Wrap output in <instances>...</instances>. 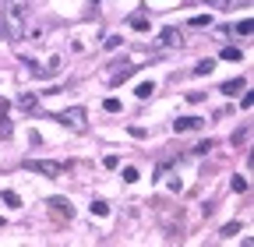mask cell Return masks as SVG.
<instances>
[{
    "mask_svg": "<svg viewBox=\"0 0 254 247\" xmlns=\"http://www.w3.org/2000/svg\"><path fill=\"white\" fill-rule=\"evenodd\" d=\"M134 71H138V64H124V67L110 71V81H113V85H120L124 78H131V75H134Z\"/></svg>",
    "mask_w": 254,
    "mask_h": 247,
    "instance_id": "6",
    "label": "cell"
},
{
    "mask_svg": "<svg viewBox=\"0 0 254 247\" xmlns=\"http://www.w3.org/2000/svg\"><path fill=\"white\" fill-rule=\"evenodd\" d=\"M25 21H28L25 0L4 4V11H0V39H21L25 36Z\"/></svg>",
    "mask_w": 254,
    "mask_h": 247,
    "instance_id": "1",
    "label": "cell"
},
{
    "mask_svg": "<svg viewBox=\"0 0 254 247\" xmlns=\"http://www.w3.org/2000/svg\"><path fill=\"white\" fill-rule=\"evenodd\" d=\"M244 78H233V81H226V85H222V92H226V95H236V92H244Z\"/></svg>",
    "mask_w": 254,
    "mask_h": 247,
    "instance_id": "11",
    "label": "cell"
},
{
    "mask_svg": "<svg viewBox=\"0 0 254 247\" xmlns=\"http://www.w3.org/2000/svg\"><path fill=\"white\" fill-rule=\"evenodd\" d=\"M247 134H251V131H247V127H240V131L233 134V145H247Z\"/></svg>",
    "mask_w": 254,
    "mask_h": 247,
    "instance_id": "21",
    "label": "cell"
},
{
    "mask_svg": "<svg viewBox=\"0 0 254 247\" xmlns=\"http://www.w3.org/2000/svg\"><path fill=\"white\" fill-rule=\"evenodd\" d=\"M134 92H138V99H152V95H156V85H152V81H141Z\"/></svg>",
    "mask_w": 254,
    "mask_h": 247,
    "instance_id": "12",
    "label": "cell"
},
{
    "mask_svg": "<svg viewBox=\"0 0 254 247\" xmlns=\"http://www.w3.org/2000/svg\"><path fill=\"white\" fill-rule=\"evenodd\" d=\"M57 124H64V127H71V131H88V113H85L81 106H71V110H64V113H57Z\"/></svg>",
    "mask_w": 254,
    "mask_h": 247,
    "instance_id": "3",
    "label": "cell"
},
{
    "mask_svg": "<svg viewBox=\"0 0 254 247\" xmlns=\"http://www.w3.org/2000/svg\"><path fill=\"white\" fill-rule=\"evenodd\" d=\"M212 71H215V60L208 57V60H198V64H194L191 75H194V78H205V75H212Z\"/></svg>",
    "mask_w": 254,
    "mask_h": 247,
    "instance_id": "7",
    "label": "cell"
},
{
    "mask_svg": "<svg viewBox=\"0 0 254 247\" xmlns=\"http://www.w3.org/2000/svg\"><path fill=\"white\" fill-rule=\"evenodd\" d=\"M205 120L201 117H180V120H173V131H176V134H184V131H198Z\"/></svg>",
    "mask_w": 254,
    "mask_h": 247,
    "instance_id": "5",
    "label": "cell"
},
{
    "mask_svg": "<svg viewBox=\"0 0 254 247\" xmlns=\"http://www.w3.org/2000/svg\"><path fill=\"white\" fill-rule=\"evenodd\" d=\"M222 60H233V64H240V60H244V53L236 50V46H226V50H222Z\"/></svg>",
    "mask_w": 254,
    "mask_h": 247,
    "instance_id": "13",
    "label": "cell"
},
{
    "mask_svg": "<svg viewBox=\"0 0 254 247\" xmlns=\"http://www.w3.org/2000/svg\"><path fill=\"white\" fill-rule=\"evenodd\" d=\"M162 42H166V46H184V36L176 32V28H166V32H162Z\"/></svg>",
    "mask_w": 254,
    "mask_h": 247,
    "instance_id": "9",
    "label": "cell"
},
{
    "mask_svg": "<svg viewBox=\"0 0 254 247\" xmlns=\"http://www.w3.org/2000/svg\"><path fill=\"white\" fill-rule=\"evenodd\" d=\"M92 215H110V205L106 201H92Z\"/></svg>",
    "mask_w": 254,
    "mask_h": 247,
    "instance_id": "19",
    "label": "cell"
},
{
    "mask_svg": "<svg viewBox=\"0 0 254 247\" xmlns=\"http://www.w3.org/2000/svg\"><path fill=\"white\" fill-rule=\"evenodd\" d=\"M205 25H212L208 14H194V18H191V28H205Z\"/></svg>",
    "mask_w": 254,
    "mask_h": 247,
    "instance_id": "14",
    "label": "cell"
},
{
    "mask_svg": "<svg viewBox=\"0 0 254 247\" xmlns=\"http://www.w3.org/2000/svg\"><path fill=\"white\" fill-rule=\"evenodd\" d=\"M215 149V141L212 138H208V141H201V145H194V152H198V155H205V152H212Z\"/></svg>",
    "mask_w": 254,
    "mask_h": 247,
    "instance_id": "20",
    "label": "cell"
},
{
    "mask_svg": "<svg viewBox=\"0 0 254 247\" xmlns=\"http://www.w3.org/2000/svg\"><path fill=\"white\" fill-rule=\"evenodd\" d=\"M50 212L57 215V219H71V215H74V209H71L67 198H50Z\"/></svg>",
    "mask_w": 254,
    "mask_h": 247,
    "instance_id": "4",
    "label": "cell"
},
{
    "mask_svg": "<svg viewBox=\"0 0 254 247\" xmlns=\"http://www.w3.org/2000/svg\"><path fill=\"white\" fill-rule=\"evenodd\" d=\"M102 110H106V113H120V99H117V95H110L106 103H102Z\"/></svg>",
    "mask_w": 254,
    "mask_h": 247,
    "instance_id": "15",
    "label": "cell"
},
{
    "mask_svg": "<svg viewBox=\"0 0 254 247\" xmlns=\"http://www.w3.org/2000/svg\"><path fill=\"white\" fill-rule=\"evenodd\" d=\"M251 32V18H244V21H236V36H247Z\"/></svg>",
    "mask_w": 254,
    "mask_h": 247,
    "instance_id": "24",
    "label": "cell"
},
{
    "mask_svg": "<svg viewBox=\"0 0 254 247\" xmlns=\"http://www.w3.org/2000/svg\"><path fill=\"white\" fill-rule=\"evenodd\" d=\"M236 233H240V223H230L226 229H222V237H226V240H230V237H236Z\"/></svg>",
    "mask_w": 254,
    "mask_h": 247,
    "instance_id": "22",
    "label": "cell"
},
{
    "mask_svg": "<svg viewBox=\"0 0 254 247\" xmlns=\"http://www.w3.org/2000/svg\"><path fill=\"white\" fill-rule=\"evenodd\" d=\"M120 42H124L120 36H106V42H102V46H106V50H117V46H120Z\"/></svg>",
    "mask_w": 254,
    "mask_h": 247,
    "instance_id": "23",
    "label": "cell"
},
{
    "mask_svg": "<svg viewBox=\"0 0 254 247\" xmlns=\"http://www.w3.org/2000/svg\"><path fill=\"white\" fill-rule=\"evenodd\" d=\"M25 170L39 173V177H46V180H60L64 177V166L53 163V159H25Z\"/></svg>",
    "mask_w": 254,
    "mask_h": 247,
    "instance_id": "2",
    "label": "cell"
},
{
    "mask_svg": "<svg viewBox=\"0 0 254 247\" xmlns=\"http://www.w3.org/2000/svg\"><path fill=\"white\" fill-rule=\"evenodd\" d=\"M18 106H21V110H28V113H32V110H39V99H36L32 92H21V95H18Z\"/></svg>",
    "mask_w": 254,
    "mask_h": 247,
    "instance_id": "8",
    "label": "cell"
},
{
    "mask_svg": "<svg viewBox=\"0 0 254 247\" xmlns=\"http://www.w3.org/2000/svg\"><path fill=\"white\" fill-rule=\"evenodd\" d=\"M120 177H124L127 184H134V180H138V177H141V173H138V170H134V166H124V173H120Z\"/></svg>",
    "mask_w": 254,
    "mask_h": 247,
    "instance_id": "17",
    "label": "cell"
},
{
    "mask_svg": "<svg viewBox=\"0 0 254 247\" xmlns=\"http://www.w3.org/2000/svg\"><path fill=\"white\" fill-rule=\"evenodd\" d=\"M4 205H11V209H21V198L14 194V191H4Z\"/></svg>",
    "mask_w": 254,
    "mask_h": 247,
    "instance_id": "16",
    "label": "cell"
},
{
    "mask_svg": "<svg viewBox=\"0 0 254 247\" xmlns=\"http://www.w3.org/2000/svg\"><path fill=\"white\" fill-rule=\"evenodd\" d=\"M230 187H233L236 194H244V191H247V180H244V177H233V180H230Z\"/></svg>",
    "mask_w": 254,
    "mask_h": 247,
    "instance_id": "18",
    "label": "cell"
},
{
    "mask_svg": "<svg viewBox=\"0 0 254 247\" xmlns=\"http://www.w3.org/2000/svg\"><path fill=\"white\" fill-rule=\"evenodd\" d=\"M127 21H131V28H138V32H148V14L138 11V14H131Z\"/></svg>",
    "mask_w": 254,
    "mask_h": 247,
    "instance_id": "10",
    "label": "cell"
}]
</instances>
